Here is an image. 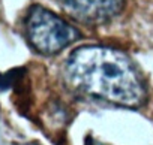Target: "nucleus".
Wrapping results in <instances>:
<instances>
[{
    "label": "nucleus",
    "mask_w": 153,
    "mask_h": 145,
    "mask_svg": "<svg viewBox=\"0 0 153 145\" xmlns=\"http://www.w3.org/2000/svg\"><path fill=\"white\" fill-rule=\"evenodd\" d=\"M84 145H108V144H104V142H101V141H98L92 136H87L86 141H84Z\"/></svg>",
    "instance_id": "nucleus-4"
},
{
    "label": "nucleus",
    "mask_w": 153,
    "mask_h": 145,
    "mask_svg": "<svg viewBox=\"0 0 153 145\" xmlns=\"http://www.w3.org/2000/svg\"><path fill=\"white\" fill-rule=\"evenodd\" d=\"M24 30L32 48L45 55L63 51L80 38V32L75 27L39 5L29 9Z\"/></svg>",
    "instance_id": "nucleus-2"
},
{
    "label": "nucleus",
    "mask_w": 153,
    "mask_h": 145,
    "mask_svg": "<svg viewBox=\"0 0 153 145\" xmlns=\"http://www.w3.org/2000/svg\"><path fill=\"white\" fill-rule=\"evenodd\" d=\"M59 3L66 14L84 24H104L122 12L125 0H59Z\"/></svg>",
    "instance_id": "nucleus-3"
},
{
    "label": "nucleus",
    "mask_w": 153,
    "mask_h": 145,
    "mask_svg": "<svg viewBox=\"0 0 153 145\" xmlns=\"http://www.w3.org/2000/svg\"><path fill=\"white\" fill-rule=\"evenodd\" d=\"M66 82L84 94L126 108L146 102V87L138 69L122 51L86 45L71 52L65 64Z\"/></svg>",
    "instance_id": "nucleus-1"
}]
</instances>
